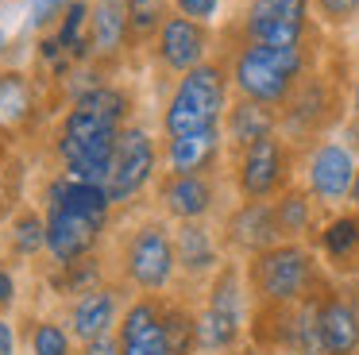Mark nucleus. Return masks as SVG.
I'll list each match as a JSON object with an SVG mask.
<instances>
[{
    "instance_id": "nucleus-31",
    "label": "nucleus",
    "mask_w": 359,
    "mask_h": 355,
    "mask_svg": "<svg viewBox=\"0 0 359 355\" xmlns=\"http://www.w3.org/2000/svg\"><path fill=\"white\" fill-rule=\"evenodd\" d=\"M313 20L320 31H348L359 23V0H313Z\"/></svg>"
},
{
    "instance_id": "nucleus-25",
    "label": "nucleus",
    "mask_w": 359,
    "mask_h": 355,
    "mask_svg": "<svg viewBox=\"0 0 359 355\" xmlns=\"http://www.w3.org/2000/svg\"><path fill=\"white\" fill-rule=\"evenodd\" d=\"M20 336H24V355H78L81 351L70 324L50 305H24Z\"/></svg>"
},
{
    "instance_id": "nucleus-4",
    "label": "nucleus",
    "mask_w": 359,
    "mask_h": 355,
    "mask_svg": "<svg viewBox=\"0 0 359 355\" xmlns=\"http://www.w3.org/2000/svg\"><path fill=\"white\" fill-rule=\"evenodd\" d=\"M116 123L101 120L97 112L81 105H66V112L50 123L47 131V162L58 174L81 178V182L109 185L112 162H116V143H120Z\"/></svg>"
},
{
    "instance_id": "nucleus-12",
    "label": "nucleus",
    "mask_w": 359,
    "mask_h": 355,
    "mask_svg": "<svg viewBox=\"0 0 359 355\" xmlns=\"http://www.w3.org/2000/svg\"><path fill=\"white\" fill-rule=\"evenodd\" d=\"M232 201L236 193L228 185V170H220V174H163L151 193V205L170 224H217L232 208Z\"/></svg>"
},
{
    "instance_id": "nucleus-42",
    "label": "nucleus",
    "mask_w": 359,
    "mask_h": 355,
    "mask_svg": "<svg viewBox=\"0 0 359 355\" xmlns=\"http://www.w3.org/2000/svg\"><path fill=\"white\" fill-rule=\"evenodd\" d=\"M0 255H4V247H0Z\"/></svg>"
},
{
    "instance_id": "nucleus-24",
    "label": "nucleus",
    "mask_w": 359,
    "mask_h": 355,
    "mask_svg": "<svg viewBox=\"0 0 359 355\" xmlns=\"http://www.w3.org/2000/svg\"><path fill=\"white\" fill-rule=\"evenodd\" d=\"M0 247L4 259L16 262L20 270H43L47 262V216H43L39 201H27L4 228H0Z\"/></svg>"
},
{
    "instance_id": "nucleus-35",
    "label": "nucleus",
    "mask_w": 359,
    "mask_h": 355,
    "mask_svg": "<svg viewBox=\"0 0 359 355\" xmlns=\"http://www.w3.org/2000/svg\"><path fill=\"white\" fill-rule=\"evenodd\" d=\"M0 355H24L20 316H4V313H0Z\"/></svg>"
},
{
    "instance_id": "nucleus-6",
    "label": "nucleus",
    "mask_w": 359,
    "mask_h": 355,
    "mask_svg": "<svg viewBox=\"0 0 359 355\" xmlns=\"http://www.w3.org/2000/svg\"><path fill=\"white\" fill-rule=\"evenodd\" d=\"M251 313L255 301L248 290L243 259H228L212 274V282L197 293V336H201V355H220L248 344Z\"/></svg>"
},
{
    "instance_id": "nucleus-17",
    "label": "nucleus",
    "mask_w": 359,
    "mask_h": 355,
    "mask_svg": "<svg viewBox=\"0 0 359 355\" xmlns=\"http://www.w3.org/2000/svg\"><path fill=\"white\" fill-rule=\"evenodd\" d=\"M128 301H132V293H128L116 278H109V282L93 286V290L78 293L74 301L58 305V313H62V321L70 324L74 340L86 347V344H97V340L116 336L120 316H124Z\"/></svg>"
},
{
    "instance_id": "nucleus-13",
    "label": "nucleus",
    "mask_w": 359,
    "mask_h": 355,
    "mask_svg": "<svg viewBox=\"0 0 359 355\" xmlns=\"http://www.w3.org/2000/svg\"><path fill=\"white\" fill-rule=\"evenodd\" d=\"M359 174V151L340 135H325L302 151V166H297V182L320 201V208L336 213V208L351 205V189H355Z\"/></svg>"
},
{
    "instance_id": "nucleus-1",
    "label": "nucleus",
    "mask_w": 359,
    "mask_h": 355,
    "mask_svg": "<svg viewBox=\"0 0 359 355\" xmlns=\"http://www.w3.org/2000/svg\"><path fill=\"white\" fill-rule=\"evenodd\" d=\"M109 270L132 297H163L178 293V251L174 224L155 205L120 208L109 232Z\"/></svg>"
},
{
    "instance_id": "nucleus-27",
    "label": "nucleus",
    "mask_w": 359,
    "mask_h": 355,
    "mask_svg": "<svg viewBox=\"0 0 359 355\" xmlns=\"http://www.w3.org/2000/svg\"><path fill=\"white\" fill-rule=\"evenodd\" d=\"M282 131V112L271 105H259V100H243V97H232L228 105V116H224V143H228V154L232 151H243V147L259 143L266 135H278Z\"/></svg>"
},
{
    "instance_id": "nucleus-43",
    "label": "nucleus",
    "mask_w": 359,
    "mask_h": 355,
    "mask_svg": "<svg viewBox=\"0 0 359 355\" xmlns=\"http://www.w3.org/2000/svg\"><path fill=\"white\" fill-rule=\"evenodd\" d=\"M78 355H81V351H78Z\"/></svg>"
},
{
    "instance_id": "nucleus-40",
    "label": "nucleus",
    "mask_w": 359,
    "mask_h": 355,
    "mask_svg": "<svg viewBox=\"0 0 359 355\" xmlns=\"http://www.w3.org/2000/svg\"><path fill=\"white\" fill-rule=\"evenodd\" d=\"M4 43H8V39H4V31H0V51H4Z\"/></svg>"
},
{
    "instance_id": "nucleus-9",
    "label": "nucleus",
    "mask_w": 359,
    "mask_h": 355,
    "mask_svg": "<svg viewBox=\"0 0 359 355\" xmlns=\"http://www.w3.org/2000/svg\"><path fill=\"white\" fill-rule=\"evenodd\" d=\"M297 166H302V147H294L278 131L228 154V185L236 201H274L297 182Z\"/></svg>"
},
{
    "instance_id": "nucleus-23",
    "label": "nucleus",
    "mask_w": 359,
    "mask_h": 355,
    "mask_svg": "<svg viewBox=\"0 0 359 355\" xmlns=\"http://www.w3.org/2000/svg\"><path fill=\"white\" fill-rule=\"evenodd\" d=\"M228 170L224 128L163 139V174H220Z\"/></svg>"
},
{
    "instance_id": "nucleus-3",
    "label": "nucleus",
    "mask_w": 359,
    "mask_h": 355,
    "mask_svg": "<svg viewBox=\"0 0 359 355\" xmlns=\"http://www.w3.org/2000/svg\"><path fill=\"white\" fill-rule=\"evenodd\" d=\"M243 274H248V290L255 309H286L313 301L336 282L325 270L320 255L313 243H278L271 251L243 259Z\"/></svg>"
},
{
    "instance_id": "nucleus-30",
    "label": "nucleus",
    "mask_w": 359,
    "mask_h": 355,
    "mask_svg": "<svg viewBox=\"0 0 359 355\" xmlns=\"http://www.w3.org/2000/svg\"><path fill=\"white\" fill-rule=\"evenodd\" d=\"M124 8H128V27H132V58H135L155 43L158 27L174 12V4L170 0H124Z\"/></svg>"
},
{
    "instance_id": "nucleus-19",
    "label": "nucleus",
    "mask_w": 359,
    "mask_h": 355,
    "mask_svg": "<svg viewBox=\"0 0 359 355\" xmlns=\"http://www.w3.org/2000/svg\"><path fill=\"white\" fill-rule=\"evenodd\" d=\"M132 58V27L124 0H93L89 8V66L116 77Z\"/></svg>"
},
{
    "instance_id": "nucleus-8",
    "label": "nucleus",
    "mask_w": 359,
    "mask_h": 355,
    "mask_svg": "<svg viewBox=\"0 0 359 355\" xmlns=\"http://www.w3.org/2000/svg\"><path fill=\"white\" fill-rule=\"evenodd\" d=\"M58 93L39 69L0 66V139L12 151H27L47 135Z\"/></svg>"
},
{
    "instance_id": "nucleus-21",
    "label": "nucleus",
    "mask_w": 359,
    "mask_h": 355,
    "mask_svg": "<svg viewBox=\"0 0 359 355\" xmlns=\"http://www.w3.org/2000/svg\"><path fill=\"white\" fill-rule=\"evenodd\" d=\"M120 355H178L166 328L163 297H132L116 328Z\"/></svg>"
},
{
    "instance_id": "nucleus-41",
    "label": "nucleus",
    "mask_w": 359,
    "mask_h": 355,
    "mask_svg": "<svg viewBox=\"0 0 359 355\" xmlns=\"http://www.w3.org/2000/svg\"><path fill=\"white\" fill-rule=\"evenodd\" d=\"M4 4H8V0H0V8H4Z\"/></svg>"
},
{
    "instance_id": "nucleus-10",
    "label": "nucleus",
    "mask_w": 359,
    "mask_h": 355,
    "mask_svg": "<svg viewBox=\"0 0 359 355\" xmlns=\"http://www.w3.org/2000/svg\"><path fill=\"white\" fill-rule=\"evenodd\" d=\"M320 35L313 20V0H243L236 20L224 23V43H259V46H305Z\"/></svg>"
},
{
    "instance_id": "nucleus-14",
    "label": "nucleus",
    "mask_w": 359,
    "mask_h": 355,
    "mask_svg": "<svg viewBox=\"0 0 359 355\" xmlns=\"http://www.w3.org/2000/svg\"><path fill=\"white\" fill-rule=\"evenodd\" d=\"M217 43H220L217 27L197 23V20H189V15L170 12V15H166V23L158 27L155 43L147 46V58H151V66H155L158 74L182 77V74H189V69H197L201 62L217 58V54H220Z\"/></svg>"
},
{
    "instance_id": "nucleus-28",
    "label": "nucleus",
    "mask_w": 359,
    "mask_h": 355,
    "mask_svg": "<svg viewBox=\"0 0 359 355\" xmlns=\"http://www.w3.org/2000/svg\"><path fill=\"white\" fill-rule=\"evenodd\" d=\"M70 105L89 108V112H97L101 120L116 123V128H128V123L140 120V97H135L132 81H112V77H104V81L89 85L86 93H78Z\"/></svg>"
},
{
    "instance_id": "nucleus-34",
    "label": "nucleus",
    "mask_w": 359,
    "mask_h": 355,
    "mask_svg": "<svg viewBox=\"0 0 359 355\" xmlns=\"http://www.w3.org/2000/svg\"><path fill=\"white\" fill-rule=\"evenodd\" d=\"M70 4L74 0H32V31L35 35H47V31L66 15Z\"/></svg>"
},
{
    "instance_id": "nucleus-38",
    "label": "nucleus",
    "mask_w": 359,
    "mask_h": 355,
    "mask_svg": "<svg viewBox=\"0 0 359 355\" xmlns=\"http://www.w3.org/2000/svg\"><path fill=\"white\" fill-rule=\"evenodd\" d=\"M8 154H12V147H8V143H4V139H0V162L8 159Z\"/></svg>"
},
{
    "instance_id": "nucleus-36",
    "label": "nucleus",
    "mask_w": 359,
    "mask_h": 355,
    "mask_svg": "<svg viewBox=\"0 0 359 355\" xmlns=\"http://www.w3.org/2000/svg\"><path fill=\"white\" fill-rule=\"evenodd\" d=\"M348 120L359 123V69H355V77H351V89H348Z\"/></svg>"
},
{
    "instance_id": "nucleus-37",
    "label": "nucleus",
    "mask_w": 359,
    "mask_h": 355,
    "mask_svg": "<svg viewBox=\"0 0 359 355\" xmlns=\"http://www.w3.org/2000/svg\"><path fill=\"white\" fill-rule=\"evenodd\" d=\"M220 355H263L255 344H243V347H232V351H220Z\"/></svg>"
},
{
    "instance_id": "nucleus-32",
    "label": "nucleus",
    "mask_w": 359,
    "mask_h": 355,
    "mask_svg": "<svg viewBox=\"0 0 359 355\" xmlns=\"http://www.w3.org/2000/svg\"><path fill=\"white\" fill-rule=\"evenodd\" d=\"M0 313L20 316L24 313V290H20V267L0 255Z\"/></svg>"
},
{
    "instance_id": "nucleus-26",
    "label": "nucleus",
    "mask_w": 359,
    "mask_h": 355,
    "mask_svg": "<svg viewBox=\"0 0 359 355\" xmlns=\"http://www.w3.org/2000/svg\"><path fill=\"white\" fill-rule=\"evenodd\" d=\"M274 216H278V232L286 243H313L328 208H320V201L302 182H294L282 197H274Z\"/></svg>"
},
{
    "instance_id": "nucleus-2",
    "label": "nucleus",
    "mask_w": 359,
    "mask_h": 355,
    "mask_svg": "<svg viewBox=\"0 0 359 355\" xmlns=\"http://www.w3.org/2000/svg\"><path fill=\"white\" fill-rule=\"evenodd\" d=\"M224 43V39H220ZM232 93L243 100H259L271 108H286L294 89L320 66L325 39L313 35L305 46H259V43H224Z\"/></svg>"
},
{
    "instance_id": "nucleus-39",
    "label": "nucleus",
    "mask_w": 359,
    "mask_h": 355,
    "mask_svg": "<svg viewBox=\"0 0 359 355\" xmlns=\"http://www.w3.org/2000/svg\"><path fill=\"white\" fill-rule=\"evenodd\" d=\"M351 205L359 208V174H355V189H351Z\"/></svg>"
},
{
    "instance_id": "nucleus-11",
    "label": "nucleus",
    "mask_w": 359,
    "mask_h": 355,
    "mask_svg": "<svg viewBox=\"0 0 359 355\" xmlns=\"http://www.w3.org/2000/svg\"><path fill=\"white\" fill-rule=\"evenodd\" d=\"M158 178H163V139H155V131L143 120L128 123V128L120 131L116 162H112L109 185H104L112 205H116V213L120 208L147 205Z\"/></svg>"
},
{
    "instance_id": "nucleus-22",
    "label": "nucleus",
    "mask_w": 359,
    "mask_h": 355,
    "mask_svg": "<svg viewBox=\"0 0 359 355\" xmlns=\"http://www.w3.org/2000/svg\"><path fill=\"white\" fill-rule=\"evenodd\" d=\"M313 251L336 282H359V208L348 205L328 213L313 239Z\"/></svg>"
},
{
    "instance_id": "nucleus-29",
    "label": "nucleus",
    "mask_w": 359,
    "mask_h": 355,
    "mask_svg": "<svg viewBox=\"0 0 359 355\" xmlns=\"http://www.w3.org/2000/svg\"><path fill=\"white\" fill-rule=\"evenodd\" d=\"M27 178H32V154L12 151L0 162V228L27 205Z\"/></svg>"
},
{
    "instance_id": "nucleus-5",
    "label": "nucleus",
    "mask_w": 359,
    "mask_h": 355,
    "mask_svg": "<svg viewBox=\"0 0 359 355\" xmlns=\"http://www.w3.org/2000/svg\"><path fill=\"white\" fill-rule=\"evenodd\" d=\"M232 74H228V58L201 62L197 69L174 77L170 93L163 100L158 112V135L174 139V135H194V131H212L224 128L228 105H232Z\"/></svg>"
},
{
    "instance_id": "nucleus-7",
    "label": "nucleus",
    "mask_w": 359,
    "mask_h": 355,
    "mask_svg": "<svg viewBox=\"0 0 359 355\" xmlns=\"http://www.w3.org/2000/svg\"><path fill=\"white\" fill-rule=\"evenodd\" d=\"M348 89L351 81L340 74V66L320 58V66L294 89V97L282 108V135L294 147H309L325 139L336 123L348 120Z\"/></svg>"
},
{
    "instance_id": "nucleus-15",
    "label": "nucleus",
    "mask_w": 359,
    "mask_h": 355,
    "mask_svg": "<svg viewBox=\"0 0 359 355\" xmlns=\"http://www.w3.org/2000/svg\"><path fill=\"white\" fill-rule=\"evenodd\" d=\"M47 216V262L43 267H70L89 255H101L109 243L112 224L93 220L86 213H74L62 205H39Z\"/></svg>"
},
{
    "instance_id": "nucleus-20",
    "label": "nucleus",
    "mask_w": 359,
    "mask_h": 355,
    "mask_svg": "<svg viewBox=\"0 0 359 355\" xmlns=\"http://www.w3.org/2000/svg\"><path fill=\"white\" fill-rule=\"evenodd\" d=\"M320 355H359V282H332L317 301Z\"/></svg>"
},
{
    "instance_id": "nucleus-33",
    "label": "nucleus",
    "mask_w": 359,
    "mask_h": 355,
    "mask_svg": "<svg viewBox=\"0 0 359 355\" xmlns=\"http://www.w3.org/2000/svg\"><path fill=\"white\" fill-rule=\"evenodd\" d=\"M174 12L178 15H189V20L197 23H209V27H217L220 20H224V4L228 0H170Z\"/></svg>"
},
{
    "instance_id": "nucleus-18",
    "label": "nucleus",
    "mask_w": 359,
    "mask_h": 355,
    "mask_svg": "<svg viewBox=\"0 0 359 355\" xmlns=\"http://www.w3.org/2000/svg\"><path fill=\"white\" fill-rule=\"evenodd\" d=\"M217 228L228 259H255V255L286 243L278 232L274 201H232V208L217 220Z\"/></svg>"
},
{
    "instance_id": "nucleus-16",
    "label": "nucleus",
    "mask_w": 359,
    "mask_h": 355,
    "mask_svg": "<svg viewBox=\"0 0 359 355\" xmlns=\"http://www.w3.org/2000/svg\"><path fill=\"white\" fill-rule=\"evenodd\" d=\"M174 251H178V293H189V297H197L228 262L220 228L209 220L174 224Z\"/></svg>"
}]
</instances>
